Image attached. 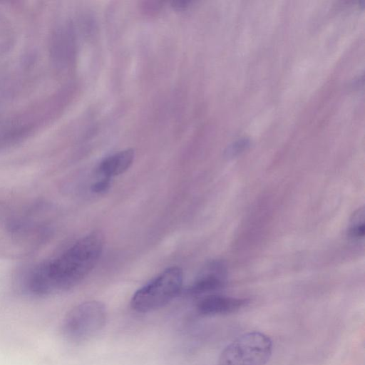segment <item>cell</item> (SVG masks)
<instances>
[{"label": "cell", "mask_w": 365, "mask_h": 365, "mask_svg": "<svg viewBox=\"0 0 365 365\" xmlns=\"http://www.w3.org/2000/svg\"><path fill=\"white\" fill-rule=\"evenodd\" d=\"M353 224L348 230V235L353 239H361L364 237L365 227L364 218L361 217H354Z\"/></svg>", "instance_id": "obj_9"}, {"label": "cell", "mask_w": 365, "mask_h": 365, "mask_svg": "<svg viewBox=\"0 0 365 365\" xmlns=\"http://www.w3.org/2000/svg\"><path fill=\"white\" fill-rule=\"evenodd\" d=\"M106 319V309L101 302L94 300L82 302L63 318V336L72 342L87 341L104 327Z\"/></svg>", "instance_id": "obj_4"}, {"label": "cell", "mask_w": 365, "mask_h": 365, "mask_svg": "<svg viewBox=\"0 0 365 365\" xmlns=\"http://www.w3.org/2000/svg\"><path fill=\"white\" fill-rule=\"evenodd\" d=\"M182 282L183 273L180 267L167 268L134 293L130 306L133 309L140 313L158 309L180 293Z\"/></svg>", "instance_id": "obj_2"}, {"label": "cell", "mask_w": 365, "mask_h": 365, "mask_svg": "<svg viewBox=\"0 0 365 365\" xmlns=\"http://www.w3.org/2000/svg\"><path fill=\"white\" fill-rule=\"evenodd\" d=\"M110 185V178H104L99 181H97L91 186L93 192L96 193L105 192L107 191Z\"/></svg>", "instance_id": "obj_10"}, {"label": "cell", "mask_w": 365, "mask_h": 365, "mask_svg": "<svg viewBox=\"0 0 365 365\" xmlns=\"http://www.w3.org/2000/svg\"><path fill=\"white\" fill-rule=\"evenodd\" d=\"M272 341L257 331L245 333L221 352L218 365H265L271 357Z\"/></svg>", "instance_id": "obj_3"}, {"label": "cell", "mask_w": 365, "mask_h": 365, "mask_svg": "<svg viewBox=\"0 0 365 365\" xmlns=\"http://www.w3.org/2000/svg\"><path fill=\"white\" fill-rule=\"evenodd\" d=\"M248 303L247 299L220 294H208L197 304L196 309L203 316H215L236 312Z\"/></svg>", "instance_id": "obj_5"}, {"label": "cell", "mask_w": 365, "mask_h": 365, "mask_svg": "<svg viewBox=\"0 0 365 365\" xmlns=\"http://www.w3.org/2000/svg\"><path fill=\"white\" fill-rule=\"evenodd\" d=\"M225 268L222 264H210L189 287L191 294H202L222 288L225 284Z\"/></svg>", "instance_id": "obj_6"}, {"label": "cell", "mask_w": 365, "mask_h": 365, "mask_svg": "<svg viewBox=\"0 0 365 365\" xmlns=\"http://www.w3.org/2000/svg\"><path fill=\"white\" fill-rule=\"evenodd\" d=\"M190 4V1H176L172 2V6L177 10L182 11L187 9Z\"/></svg>", "instance_id": "obj_11"}, {"label": "cell", "mask_w": 365, "mask_h": 365, "mask_svg": "<svg viewBox=\"0 0 365 365\" xmlns=\"http://www.w3.org/2000/svg\"><path fill=\"white\" fill-rule=\"evenodd\" d=\"M104 245L103 234L93 231L58 257L39 267L26 283V291L44 296L72 288L93 269Z\"/></svg>", "instance_id": "obj_1"}, {"label": "cell", "mask_w": 365, "mask_h": 365, "mask_svg": "<svg viewBox=\"0 0 365 365\" xmlns=\"http://www.w3.org/2000/svg\"><path fill=\"white\" fill-rule=\"evenodd\" d=\"M135 157L133 149H125L105 158L99 165V173L104 178H110L126 171L132 165Z\"/></svg>", "instance_id": "obj_7"}, {"label": "cell", "mask_w": 365, "mask_h": 365, "mask_svg": "<svg viewBox=\"0 0 365 365\" xmlns=\"http://www.w3.org/2000/svg\"><path fill=\"white\" fill-rule=\"evenodd\" d=\"M250 142L247 138L240 139L227 147L225 150L227 158H233L238 155L250 146Z\"/></svg>", "instance_id": "obj_8"}]
</instances>
